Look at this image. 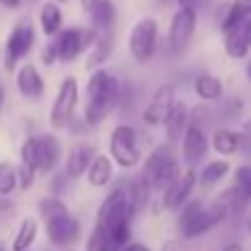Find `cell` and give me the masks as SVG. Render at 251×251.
<instances>
[{
    "mask_svg": "<svg viewBox=\"0 0 251 251\" xmlns=\"http://www.w3.org/2000/svg\"><path fill=\"white\" fill-rule=\"evenodd\" d=\"M249 47L251 44L244 39L242 27H237V29H232V32L225 34V51H227L232 59H244V56L249 54Z\"/></svg>",
    "mask_w": 251,
    "mask_h": 251,
    "instance_id": "obj_23",
    "label": "cell"
},
{
    "mask_svg": "<svg viewBox=\"0 0 251 251\" xmlns=\"http://www.w3.org/2000/svg\"><path fill=\"white\" fill-rule=\"evenodd\" d=\"M20 156H22V164H27V166H32L37 171V137L25 139V144L20 149Z\"/></svg>",
    "mask_w": 251,
    "mask_h": 251,
    "instance_id": "obj_31",
    "label": "cell"
},
{
    "mask_svg": "<svg viewBox=\"0 0 251 251\" xmlns=\"http://www.w3.org/2000/svg\"><path fill=\"white\" fill-rule=\"evenodd\" d=\"M34 168L27 166V164H20V168H17V183H20V188L22 190H29L32 188V183H34Z\"/></svg>",
    "mask_w": 251,
    "mask_h": 251,
    "instance_id": "obj_32",
    "label": "cell"
},
{
    "mask_svg": "<svg viewBox=\"0 0 251 251\" xmlns=\"http://www.w3.org/2000/svg\"><path fill=\"white\" fill-rule=\"evenodd\" d=\"M227 173H229V164H227V161H212V164H207V166L202 168L200 183H202V185H215V183H220Z\"/></svg>",
    "mask_w": 251,
    "mask_h": 251,
    "instance_id": "obj_29",
    "label": "cell"
},
{
    "mask_svg": "<svg viewBox=\"0 0 251 251\" xmlns=\"http://www.w3.org/2000/svg\"><path fill=\"white\" fill-rule=\"evenodd\" d=\"M0 5H2V7H10V10H15V7L20 5V0H0Z\"/></svg>",
    "mask_w": 251,
    "mask_h": 251,
    "instance_id": "obj_39",
    "label": "cell"
},
{
    "mask_svg": "<svg viewBox=\"0 0 251 251\" xmlns=\"http://www.w3.org/2000/svg\"><path fill=\"white\" fill-rule=\"evenodd\" d=\"M249 198H251V193H249Z\"/></svg>",
    "mask_w": 251,
    "mask_h": 251,
    "instance_id": "obj_48",
    "label": "cell"
},
{
    "mask_svg": "<svg viewBox=\"0 0 251 251\" xmlns=\"http://www.w3.org/2000/svg\"><path fill=\"white\" fill-rule=\"evenodd\" d=\"M229 217V210H227V205L222 202V200H215L210 207H205L185 229H180V234L185 237V239H195V237H200V234H207L212 227H217L220 222H225Z\"/></svg>",
    "mask_w": 251,
    "mask_h": 251,
    "instance_id": "obj_10",
    "label": "cell"
},
{
    "mask_svg": "<svg viewBox=\"0 0 251 251\" xmlns=\"http://www.w3.org/2000/svg\"><path fill=\"white\" fill-rule=\"evenodd\" d=\"M100 39V34L95 29H78V27H69L59 34L56 39V51H59V61L69 64L74 61L81 51L95 47V42Z\"/></svg>",
    "mask_w": 251,
    "mask_h": 251,
    "instance_id": "obj_7",
    "label": "cell"
},
{
    "mask_svg": "<svg viewBox=\"0 0 251 251\" xmlns=\"http://www.w3.org/2000/svg\"><path fill=\"white\" fill-rule=\"evenodd\" d=\"M242 127H244V134H249L251 137V117L249 120H244V125H242Z\"/></svg>",
    "mask_w": 251,
    "mask_h": 251,
    "instance_id": "obj_41",
    "label": "cell"
},
{
    "mask_svg": "<svg viewBox=\"0 0 251 251\" xmlns=\"http://www.w3.org/2000/svg\"><path fill=\"white\" fill-rule=\"evenodd\" d=\"M37 210H39V215L44 217V222H51V220H56V217H64V215H69V210H66V205L59 200V198H44V200H39V205H37Z\"/></svg>",
    "mask_w": 251,
    "mask_h": 251,
    "instance_id": "obj_28",
    "label": "cell"
},
{
    "mask_svg": "<svg viewBox=\"0 0 251 251\" xmlns=\"http://www.w3.org/2000/svg\"><path fill=\"white\" fill-rule=\"evenodd\" d=\"M173 107H176V88L171 83L156 88L154 95H151V100H149L147 107H144V122L151 125V127L164 125Z\"/></svg>",
    "mask_w": 251,
    "mask_h": 251,
    "instance_id": "obj_9",
    "label": "cell"
},
{
    "mask_svg": "<svg viewBox=\"0 0 251 251\" xmlns=\"http://www.w3.org/2000/svg\"><path fill=\"white\" fill-rule=\"evenodd\" d=\"M15 83H17L20 95H25L29 100H39L42 93H44V81H42L37 66H32V64H25V66L17 69V81Z\"/></svg>",
    "mask_w": 251,
    "mask_h": 251,
    "instance_id": "obj_17",
    "label": "cell"
},
{
    "mask_svg": "<svg viewBox=\"0 0 251 251\" xmlns=\"http://www.w3.org/2000/svg\"><path fill=\"white\" fill-rule=\"evenodd\" d=\"M178 7H185V10H193V12H200V10H207L212 0H176Z\"/></svg>",
    "mask_w": 251,
    "mask_h": 251,
    "instance_id": "obj_34",
    "label": "cell"
},
{
    "mask_svg": "<svg viewBox=\"0 0 251 251\" xmlns=\"http://www.w3.org/2000/svg\"><path fill=\"white\" fill-rule=\"evenodd\" d=\"M222 251H244V249H242L239 244H227V247H225Z\"/></svg>",
    "mask_w": 251,
    "mask_h": 251,
    "instance_id": "obj_42",
    "label": "cell"
},
{
    "mask_svg": "<svg viewBox=\"0 0 251 251\" xmlns=\"http://www.w3.org/2000/svg\"><path fill=\"white\" fill-rule=\"evenodd\" d=\"M212 149H215L217 154H222V156L237 154V151H239V134L232 132V129H227V127L217 129V132L212 134Z\"/></svg>",
    "mask_w": 251,
    "mask_h": 251,
    "instance_id": "obj_21",
    "label": "cell"
},
{
    "mask_svg": "<svg viewBox=\"0 0 251 251\" xmlns=\"http://www.w3.org/2000/svg\"><path fill=\"white\" fill-rule=\"evenodd\" d=\"M122 251H151L147 244H129V247H125Z\"/></svg>",
    "mask_w": 251,
    "mask_h": 251,
    "instance_id": "obj_38",
    "label": "cell"
},
{
    "mask_svg": "<svg viewBox=\"0 0 251 251\" xmlns=\"http://www.w3.org/2000/svg\"><path fill=\"white\" fill-rule=\"evenodd\" d=\"M144 176L149 178L151 188H171L178 178H180V166L176 161V154L171 149V144H161L151 151V156L144 164Z\"/></svg>",
    "mask_w": 251,
    "mask_h": 251,
    "instance_id": "obj_3",
    "label": "cell"
},
{
    "mask_svg": "<svg viewBox=\"0 0 251 251\" xmlns=\"http://www.w3.org/2000/svg\"><path fill=\"white\" fill-rule=\"evenodd\" d=\"M242 34H244V39L251 44V17L244 22V25H242Z\"/></svg>",
    "mask_w": 251,
    "mask_h": 251,
    "instance_id": "obj_37",
    "label": "cell"
},
{
    "mask_svg": "<svg viewBox=\"0 0 251 251\" xmlns=\"http://www.w3.org/2000/svg\"><path fill=\"white\" fill-rule=\"evenodd\" d=\"M110 178H112V161L107 156H98L93 166L88 168V183L93 188H102L110 183Z\"/></svg>",
    "mask_w": 251,
    "mask_h": 251,
    "instance_id": "obj_22",
    "label": "cell"
},
{
    "mask_svg": "<svg viewBox=\"0 0 251 251\" xmlns=\"http://www.w3.org/2000/svg\"><path fill=\"white\" fill-rule=\"evenodd\" d=\"M120 93L122 85L115 76H110L107 71H95L85 85V122L90 127L100 125L120 102Z\"/></svg>",
    "mask_w": 251,
    "mask_h": 251,
    "instance_id": "obj_1",
    "label": "cell"
},
{
    "mask_svg": "<svg viewBox=\"0 0 251 251\" xmlns=\"http://www.w3.org/2000/svg\"><path fill=\"white\" fill-rule=\"evenodd\" d=\"M237 185L244 188L247 193H251V164L249 166L237 168Z\"/></svg>",
    "mask_w": 251,
    "mask_h": 251,
    "instance_id": "obj_33",
    "label": "cell"
},
{
    "mask_svg": "<svg viewBox=\"0 0 251 251\" xmlns=\"http://www.w3.org/2000/svg\"><path fill=\"white\" fill-rule=\"evenodd\" d=\"M37 239V222L34 220H25L15 234V242H12V251H29V247L34 244Z\"/></svg>",
    "mask_w": 251,
    "mask_h": 251,
    "instance_id": "obj_25",
    "label": "cell"
},
{
    "mask_svg": "<svg viewBox=\"0 0 251 251\" xmlns=\"http://www.w3.org/2000/svg\"><path fill=\"white\" fill-rule=\"evenodd\" d=\"M95 159H98V154H95L93 144H76L69 151V156H66V176L69 178H78V176L88 173V168L93 166Z\"/></svg>",
    "mask_w": 251,
    "mask_h": 251,
    "instance_id": "obj_15",
    "label": "cell"
},
{
    "mask_svg": "<svg viewBox=\"0 0 251 251\" xmlns=\"http://www.w3.org/2000/svg\"><path fill=\"white\" fill-rule=\"evenodd\" d=\"M115 20H117V7H115L112 0H98V2L90 7V22H93L95 29L110 32L112 25H115Z\"/></svg>",
    "mask_w": 251,
    "mask_h": 251,
    "instance_id": "obj_19",
    "label": "cell"
},
{
    "mask_svg": "<svg viewBox=\"0 0 251 251\" xmlns=\"http://www.w3.org/2000/svg\"><path fill=\"white\" fill-rule=\"evenodd\" d=\"M47 237L54 247H71L81 237V222L71 215L56 217V220L47 222Z\"/></svg>",
    "mask_w": 251,
    "mask_h": 251,
    "instance_id": "obj_12",
    "label": "cell"
},
{
    "mask_svg": "<svg viewBox=\"0 0 251 251\" xmlns=\"http://www.w3.org/2000/svg\"><path fill=\"white\" fill-rule=\"evenodd\" d=\"M110 154L122 168H134L142 154L137 147V132L129 125H117L110 134Z\"/></svg>",
    "mask_w": 251,
    "mask_h": 251,
    "instance_id": "obj_5",
    "label": "cell"
},
{
    "mask_svg": "<svg viewBox=\"0 0 251 251\" xmlns=\"http://www.w3.org/2000/svg\"><path fill=\"white\" fill-rule=\"evenodd\" d=\"M95 2H98V0H81V5H83V7H88V10H90Z\"/></svg>",
    "mask_w": 251,
    "mask_h": 251,
    "instance_id": "obj_43",
    "label": "cell"
},
{
    "mask_svg": "<svg viewBox=\"0 0 251 251\" xmlns=\"http://www.w3.org/2000/svg\"><path fill=\"white\" fill-rule=\"evenodd\" d=\"M112 47H115V37H112V32H107L105 37H100V39L95 42L88 64H90V66H100L102 61H107V56L112 54Z\"/></svg>",
    "mask_w": 251,
    "mask_h": 251,
    "instance_id": "obj_27",
    "label": "cell"
},
{
    "mask_svg": "<svg viewBox=\"0 0 251 251\" xmlns=\"http://www.w3.org/2000/svg\"><path fill=\"white\" fill-rule=\"evenodd\" d=\"M0 251H5V249H2V247H0Z\"/></svg>",
    "mask_w": 251,
    "mask_h": 251,
    "instance_id": "obj_47",
    "label": "cell"
},
{
    "mask_svg": "<svg viewBox=\"0 0 251 251\" xmlns=\"http://www.w3.org/2000/svg\"><path fill=\"white\" fill-rule=\"evenodd\" d=\"M61 156V147L54 134L37 137V173H51Z\"/></svg>",
    "mask_w": 251,
    "mask_h": 251,
    "instance_id": "obj_14",
    "label": "cell"
},
{
    "mask_svg": "<svg viewBox=\"0 0 251 251\" xmlns=\"http://www.w3.org/2000/svg\"><path fill=\"white\" fill-rule=\"evenodd\" d=\"M247 232L251 234V212H249V217H247Z\"/></svg>",
    "mask_w": 251,
    "mask_h": 251,
    "instance_id": "obj_44",
    "label": "cell"
},
{
    "mask_svg": "<svg viewBox=\"0 0 251 251\" xmlns=\"http://www.w3.org/2000/svg\"><path fill=\"white\" fill-rule=\"evenodd\" d=\"M42 61H44V66H51L54 61H59V51H56V42H49V44L44 47V51H42Z\"/></svg>",
    "mask_w": 251,
    "mask_h": 251,
    "instance_id": "obj_35",
    "label": "cell"
},
{
    "mask_svg": "<svg viewBox=\"0 0 251 251\" xmlns=\"http://www.w3.org/2000/svg\"><path fill=\"white\" fill-rule=\"evenodd\" d=\"M178 247H176V242H166L164 247H161V251H176Z\"/></svg>",
    "mask_w": 251,
    "mask_h": 251,
    "instance_id": "obj_40",
    "label": "cell"
},
{
    "mask_svg": "<svg viewBox=\"0 0 251 251\" xmlns=\"http://www.w3.org/2000/svg\"><path fill=\"white\" fill-rule=\"evenodd\" d=\"M127 190H129V198H132L134 207H137V210H142V207L149 202L151 183H149V178H147V176H137V178L127 185Z\"/></svg>",
    "mask_w": 251,
    "mask_h": 251,
    "instance_id": "obj_24",
    "label": "cell"
},
{
    "mask_svg": "<svg viewBox=\"0 0 251 251\" xmlns=\"http://www.w3.org/2000/svg\"><path fill=\"white\" fill-rule=\"evenodd\" d=\"M239 151H244L251 159V137L249 134H239Z\"/></svg>",
    "mask_w": 251,
    "mask_h": 251,
    "instance_id": "obj_36",
    "label": "cell"
},
{
    "mask_svg": "<svg viewBox=\"0 0 251 251\" xmlns=\"http://www.w3.org/2000/svg\"><path fill=\"white\" fill-rule=\"evenodd\" d=\"M76 105H78V81H76L74 76H69L64 83L59 85L56 100H54V105H51V115H49L51 127H54V129L69 127Z\"/></svg>",
    "mask_w": 251,
    "mask_h": 251,
    "instance_id": "obj_6",
    "label": "cell"
},
{
    "mask_svg": "<svg viewBox=\"0 0 251 251\" xmlns=\"http://www.w3.org/2000/svg\"><path fill=\"white\" fill-rule=\"evenodd\" d=\"M156 37H159V25H156L154 17H144L132 27V32H129V54L137 64H147L154 56Z\"/></svg>",
    "mask_w": 251,
    "mask_h": 251,
    "instance_id": "obj_4",
    "label": "cell"
},
{
    "mask_svg": "<svg viewBox=\"0 0 251 251\" xmlns=\"http://www.w3.org/2000/svg\"><path fill=\"white\" fill-rule=\"evenodd\" d=\"M247 76L251 78V61H249V66H247Z\"/></svg>",
    "mask_w": 251,
    "mask_h": 251,
    "instance_id": "obj_46",
    "label": "cell"
},
{
    "mask_svg": "<svg viewBox=\"0 0 251 251\" xmlns=\"http://www.w3.org/2000/svg\"><path fill=\"white\" fill-rule=\"evenodd\" d=\"M195 25H198V12L185 10V7H178L176 15H173V20H171V27H168V47L173 51L185 49L188 42L193 39Z\"/></svg>",
    "mask_w": 251,
    "mask_h": 251,
    "instance_id": "obj_8",
    "label": "cell"
},
{
    "mask_svg": "<svg viewBox=\"0 0 251 251\" xmlns=\"http://www.w3.org/2000/svg\"><path fill=\"white\" fill-rule=\"evenodd\" d=\"M134 212H137V207H134V202L129 198V190L120 185L98 207V217H95V227L93 229L102 234V232H107V229H112L117 225H127V222H132Z\"/></svg>",
    "mask_w": 251,
    "mask_h": 251,
    "instance_id": "obj_2",
    "label": "cell"
},
{
    "mask_svg": "<svg viewBox=\"0 0 251 251\" xmlns=\"http://www.w3.org/2000/svg\"><path fill=\"white\" fill-rule=\"evenodd\" d=\"M207 154V137L202 127H188L185 137H183V161L185 164H198L202 156Z\"/></svg>",
    "mask_w": 251,
    "mask_h": 251,
    "instance_id": "obj_16",
    "label": "cell"
},
{
    "mask_svg": "<svg viewBox=\"0 0 251 251\" xmlns=\"http://www.w3.org/2000/svg\"><path fill=\"white\" fill-rule=\"evenodd\" d=\"M195 180H198V173L195 168H188L185 173H180V178L164 190V207L166 210H180L188 198H190V190L195 188Z\"/></svg>",
    "mask_w": 251,
    "mask_h": 251,
    "instance_id": "obj_13",
    "label": "cell"
},
{
    "mask_svg": "<svg viewBox=\"0 0 251 251\" xmlns=\"http://www.w3.org/2000/svg\"><path fill=\"white\" fill-rule=\"evenodd\" d=\"M164 127H166L168 144L180 142V139L185 137L188 127H190V110H188L183 102H176V107L171 110V115H168V120L164 122Z\"/></svg>",
    "mask_w": 251,
    "mask_h": 251,
    "instance_id": "obj_18",
    "label": "cell"
},
{
    "mask_svg": "<svg viewBox=\"0 0 251 251\" xmlns=\"http://www.w3.org/2000/svg\"><path fill=\"white\" fill-rule=\"evenodd\" d=\"M2 102H5V93H2V88H0V107H2Z\"/></svg>",
    "mask_w": 251,
    "mask_h": 251,
    "instance_id": "obj_45",
    "label": "cell"
},
{
    "mask_svg": "<svg viewBox=\"0 0 251 251\" xmlns=\"http://www.w3.org/2000/svg\"><path fill=\"white\" fill-rule=\"evenodd\" d=\"M195 93H198L202 100H217V98L222 95V83H220L215 76L202 74V76L195 78Z\"/></svg>",
    "mask_w": 251,
    "mask_h": 251,
    "instance_id": "obj_26",
    "label": "cell"
},
{
    "mask_svg": "<svg viewBox=\"0 0 251 251\" xmlns=\"http://www.w3.org/2000/svg\"><path fill=\"white\" fill-rule=\"evenodd\" d=\"M32 44H34V29H32V25H29L27 20L17 22V25L12 27L7 42H5V49H7V66H15V61L25 59V56L29 54Z\"/></svg>",
    "mask_w": 251,
    "mask_h": 251,
    "instance_id": "obj_11",
    "label": "cell"
},
{
    "mask_svg": "<svg viewBox=\"0 0 251 251\" xmlns=\"http://www.w3.org/2000/svg\"><path fill=\"white\" fill-rule=\"evenodd\" d=\"M17 183V168L7 161H0V195H10Z\"/></svg>",
    "mask_w": 251,
    "mask_h": 251,
    "instance_id": "obj_30",
    "label": "cell"
},
{
    "mask_svg": "<svg viewBox=\"0 0 251 251\" xmlns=\"http://www.w3.org/2000/svg\"><path fill=\"white\" fill-rule=\"evenodd\" d=\"M39 25H42V29H44L47 37H54V34L61 32V27H64V15H61V10H59L56 2H44V5H42Z\"/></svg>",
    "mask_w": 251,
    "mask_h": 251,
    "instance_id": "obj_20",
    "label": "cell"
}]
</instances>
